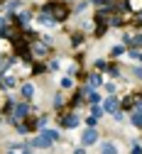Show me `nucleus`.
<instances>
[{"label": "nucleus", "mask_w": 142, "mask_h": 154, "mask_svg": "<svg viewBox=\"0 0 142 154\" xmlns=\"http://www.w3.org/2000/svg\"><path fill=\"white\" fill-rule=\"evenodd\" d=\"M44 12H49L56 22H62L64 17H66V12H69V10H66V5H64V3H49V5L44 8Z\"/></svg>", "instance_id": "1"}, {"label": "nucleus", "mask_w": 142, "mask_h": 154, "mask_svg": "<svg viewBox=\"0 0 142 154\" xmlns=\"http://www.w3.org/2000/svg\"><path fill=\"white\" fill-rule=\"evenodd\" d=\"M103 110L115 115V112L120 110V100H118V98H113V95H110V98H106V103H103Z\"/></svg>", "instance_id": "2"}, {"label": "nucleus", "mask_w": 142, "mask_h": 154, "mask_svg": "<svg viewBox=\"0 0 142 154\" xmlns=\"http://www.w3.org/2000/svg\"><path fill=\"white\" fill-rule=\"evenodd\" d=\"M30 112V108H27V103H20V105H15V112H12V120L17 122V120H22L25 115Z\"/></svg>", "instance_id": "3"}, {"label": "nucleus", "mask_w": 142, "mask_h": 154, "mask_svg": "<svg viewBox=\"0 0 142 154\" xmlns=\"http://www.w3.org/2000/svg\"><path fill=\"white\" fill-rule=\"evenodd\" d=\"M96 140H98V132H96L93 127H88V130L84 132V137H81V142H84V147H86V144H93Z\"/></svg>", "instance_id": "4"}, {"label": "nucleus", "mask_w": 142, "mask_h": 154, "mask_svg": "<svg viewBox=\"0 0 142 154\" xmlns=\"http://www.w3.org/2000/svg\"><path fill=\"white\" fill-rule=\"evenodd\" d=\"M59 122H62V127H76L78 125V118H76V115H66V118H62V120H59Z\"/></svg>", "instance_id": "5"}, {"label": "nucleus", "mask_w": 142, "mask_h": 154, "mask_svg": "<svg viewBox=\"0 0 142 154\" xmlns=\"http://www.w3.org/2000/svg\"><path fill=\"white\" fill-rule=\"evenodd\" d=\"M49 144H52V142H49V140H47V137H44V134H39V137H37V140H34V142H32V147H37V149H42V147H44V149H47V147H49Z\"/></svg>", "instance_id": "6"}, {"label": "nucleus", "mask_w": 142, "mask_h": 154, "mask_svg": "<svg viewBox=\"0 0 142 154\" xmlns=\"http://www.w3.org/2000/svg\"><path fill=\"white\" fill-rule=\"evenodd\" d=\"M32 149V144H10L8 147V152H30Z\"/></svg>", "instance_id": "7"}, {"label": "nucleus", "mask_w": 142, "mask_h": 154, "mask_svg": "<svg viewBox=\"0 0 142 154\" xmlns=\"http://www.w3.org/2000/svg\"><path fill=\"white\" fill-rule=\"evenodd\" d=\"M42 134H44L49 142H56V140H59V132H54V130H44V127H42Z\"/></svg>", "instance_id": "8"}, {"label": "nucleus", "mask_w": 142, "mask_h": 154, "mask_svg": "<svg viewBox=\"0 0 142 154\" xmlns=\"http://www.w3.org/2000/svg\"><path fill=\"white\" fill-rule=\"evenodd\" d=\"M130 120H132V125H135V127H142V110H135Z\"/></svg>", "instance_id": "9"}, {"label": "nucleus", "mask_w": 142, "mask_h": 154, "mask_svg": "<svg viewBox=\"0 0 142 154\" xmlns=\"http://www.w3.org/2000/svg\"><path fill=\"white\" fill-rule=\"evenodd\" d=\"M22 95H25V98H32V95H34V88H32V83H25V86H22Z\"/></svg>", "instance_id": "10"}, {"label": "nucleus", "mask_w": 142, "mask_h": 154, "mask_svg": "<svg viewBox=\"0 0 142 154\" xmlns=\"http://www.w3.org/2000/svg\"><path fill=\"white\" fill-rule=\"evenodd\" d=\"M100 152H106V154H115V152H118V147H115V144H110V142H106L103 147H100Z\"/></svg>", "instance_id": "11"}, {"label": "nucleus", "mask_w": 142, "mask_h": 154, "mask_svg": "<svg viewBox=\"0 0 142 154\" xmlns=\"http://www.w3.org/2000/svg\"><path fill=\"white\" fill-rule=\"evenodd\" d=\"M130 47H142V34H137V37H132V39L128 42Z\"/></svg>", "instance_id": "12"}, {"label": "nucleus", "mask_w": 142, "mask_h": 154, "mask_svg": "<svg viewBox=\"0 0 142 154\" xmlns=\"http://www.w3.org/2000/svg\"><path fill=\"white\" fill-rule=\"evenodd\" d=\"M96 122H98V118H96V115H91V118H86V125H88V127H96Z\"/></svg>", "instance_id": "13"}, {"label": "nucleus", "mask_w": 142, "mask_h": 154, "mask_svg": "<svg viewBox=\"0 0 142 154\" xmlns=\"http://www.w3.org/2000/svg\"><path fill=\"white\" fill-rule=\"evenodd\" d=\"M71 86H74L71 79H62V88H71Z\"/></svg>", "instance_id": "14"}, {"label": "nucleus", "mask_w": 142, "mask_h": 154, "mask_svg": "<svg viewBox=\"0 0 142 154\" xmlns=\"http://www.w3.org/2000/svg\"><path fill=\"white\" fill-rule=\"evenodd\" d=\"M100 98H98V93H88V103H98Z\"/></svg>", "instance_id": "15"}, {"label": "nucleus", "mask_w": 142, "mask_h": 154, "mask_svg": "<svg viewBox=\"0 0 142 154\" xmlns=\"http://www.w3.org/2000/svg\"><path fill=\"white\" fill-rule=\"evenodd\" d=\"M0 83H3V86H8V88H10V86H12V79H8V76H5V79H0Z\"/></svg>", "instance_id": "16"}]
</instances>
